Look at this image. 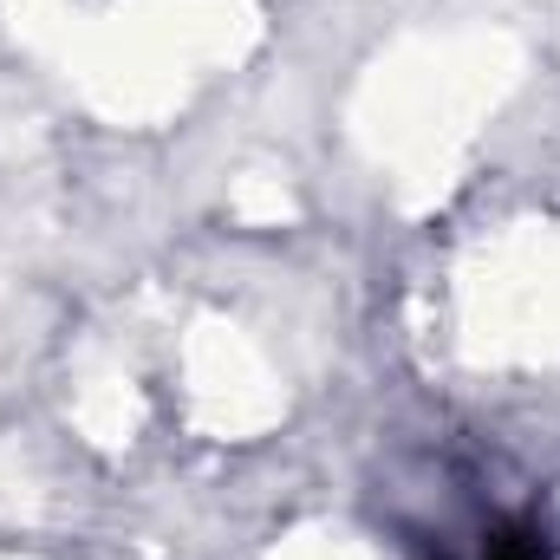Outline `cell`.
I'll return each instance as SVG.
<instances>
[{"label": "cell", "mask_w": 560, "mask_h": 560, "mask_svg": "<svg viewBox=\"0 0 560 560\" xmlns=\"http://www.w3.org/2000/svg\"><path fill=\"white\" fill-rule=\"evenodd\" d=\"M489 560H535V555H528V541H515V535H502V541L489 548Z\"/></svg>", "instance_id": "6da1fadb"}]
</instances>
